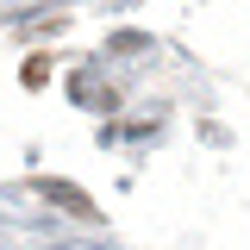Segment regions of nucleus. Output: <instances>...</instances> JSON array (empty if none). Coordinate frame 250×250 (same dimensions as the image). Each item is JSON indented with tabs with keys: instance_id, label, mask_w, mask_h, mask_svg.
I'll list each match as a JSON object with an SVG mask.
<instances>
[{
	"instance_id": "obj_1",
	"label": "nucleus",
	"mask_w": 250,
	"mask_h": 250,
	"mask_svg": "<svg viewBox=\"0 0 250 250\" xmlns=\"http://www.w3.org/2000/svg\"><path fill=\"white\" fill-rule=\"evenodd\" d=\"M44 194L57 200L62 213H94V200H88V194H82V188H69V182H44Z\"/></svg>"
}]
</instances>
